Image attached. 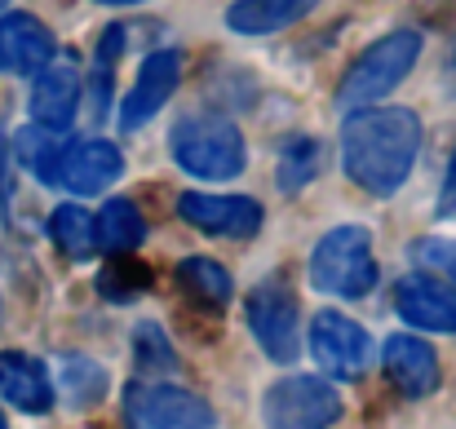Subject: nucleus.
Returning <instances> with one entry per match:
<instances>
[{
  "label": "nucleus",
  "instance_id": "1",
  "mask_svg": "<svg viewBox=\"0 0 456 429\" xmlns=\"http://www.w3.org/2000/svg\"><path fill=\"white\" fill-rule=\"evenodd\" d=\"M421 150V120L412 107H363L350 111V120L341 125V164L346 177L372 195V199H390L399 195V186L412 177Z\"/></svg>",
  "mask_w": 456,
  "mask_h": 429
},
{
  "label": "nucleus",
  "instance_id": "2",
  "mask_svg": "<svg viewBox=\"0 0 456 429\" xmlns=\"http://www.w3.org/2000/svg\"><path fill=\"white\" fill-rule=\"evenodd\" d=\"M421 31L412 27H399L390 36H381L377 45H368L341 76L337 85V107L341 111H363V107H377L381 98H390L417 67L421 58Z\"/></svg>",
  "mask_w": 456,
  "mask_h": 429
},
{
  "label": "nucleus",
  "instance_id": "3",
  "mask_svg": "<svg viewBox=\"0 0 456 429\" xmlns=\"http://www.w3.org/2000/svg\"><path fill=\"white\" fill-rule=\"evenodd\" d=\"M173 159L200 182H231L248 168V146L226 116H186L168 134Z\"/></svg>",
  "mask_w": 456,
  "mask_h": 429
},
{
  "label": "nucleus",
  "instance_id": "4",
  "mask_svg": "<svg viewBox=\"0 0 456 429\" xmlns=\"http://www.w3.org/2000/svg\"><path fill=\"white\" fill-rule=\"evenodd\" d=\"M310 284L314 292L359 301L377 287V257H372V231L368 226H337L328 231L310 253Z\"/></svg>",
  "mask_w": 456,
  "mask_h": 429
},
{
  "label": "nucleus",
  "instance_id": "5",
  "mask_svg": "<svg viewBox=\"0 0 456 429\" xmlns=\"http://www.w3.org/2000/svg\"><path fill=\"white\" fill-rule=\"evenodd\" d=\"M244 319L271 363H293L302 354V305L284 279H262L244 301Z\"/></svg>",
  "mask_w": 456,
  "mask_h": 429
},
{
  "label": "nucleus",
  "instance_id": "6",
  "mask_svg": "<svg viewBox=\"0 0 456 429\" xmlns=\"http://www.w3.org/2000/svg\"><path fill=\"white\" fill-rule=\"evenodd\" d=\"M266 429H332L341 421V394L323 376H284L262 399Z\"/></svg>",
  "mask_w": 456,
  "mask_h": 429
},
{
  "label": "nucleus",
  "instance_id": "7",
  "mask_svg": "<svg viewBox=\"0 0 456 429\" xmlns=\"http://www.w3.org/2000/svg\"><path fill=\"white\" fill-rule=\"evenodd\" d=\"M125 417L147 429H213L217 412L208 399L182 390V385H129Z\"/></svg>",
  "mask_w": 456,
  "mask_h": 429
},
{
  "label": "nucleus",
  "instance_id": "8",
  "mask_svg": "<svg viewBox=\"0 0 456 429\" xmlns=\"http://www.w3.org/2000/svg\"><path fill=\"white\" fill-rule=\"evenodd\" d=\"M310 354L328 376L359 381L372 363V341L354 319H346L337 310H319L314 323H310Z\"/></svg>",
  "mask_w": 456,
  "mask_h": 429
},
{
  "label": "nucleus",
  "instance_id": "9",
  "mask_svg": "<svg viewBox=\"0 0 456 429\" xmlns=\"http://www.w3.org/2000/svg\"><path fill=\"white\" fill-rule=\"evenodd\" d=\"M177 217L204 235H217V239H253L262 231V204L248 195L186 190V195H177Z\"/></svg>",
  "mask_w": 456,
  "mask_h": 429
},
{
  "label": "nucleus",
  "instance_id": "10",
  "mask_svg": "<svg viewBox=\"0 0 456 429\" xmlns=\"http://www.w3.org/2000/svg\"><path fill=\"white\" fill-rule=\"evenodd\" d=\"M177 85H182V53L177 49H155V53H147L142 67H138V80L129 85V93L120 102V129L125 134L147 129L155 116L164 111V102L177 93Z\"/></svg>",
  "mask_w": 456,
  "mask_h": 429
},
{
  "label": "nucleus",
  "instance_id": "11",
  "mask_svg": "<svg viewBox=\"0 0 456 429\" xmlns=\"http://www.w3.org/2000/svg\"><path fill=\"white\" fill-rule=\"evenodd\" d=\"M80 111V62L71 53H53L31 85V125L49 134H67Z\"/></svg>",
  "mask_w": 456,
  "mask_h": 429
},
{
  "label": "nucleus",
  "instance_id": "12",
  "mask_svg": "<svg viewBox=\"0 0 456 429\" xmlns=\"http://www.w3.org/2000/svg\"><path fill=\"white\" fill-rule=\"evenodd\" d=\"M120 173H125L120 146L107 138H85V142H62L53 186H67L71 195H98L111 182H120Z\"/></svg>",
  "mask_w": 456,
  "mask_h": 429
},
{
  "label": "nucleus",
  "instance_id": "13",
  "mask_svg": "<svg viewBox=\"0 0 456 429\" xmlns=\"http://www.w3.org/2000/svg\"><path fill=\"white\" fill-rule=\"evenodd\" d=\"M381 368L390 376V385L403 394V399H430L444 381L439 372V354L430 341L412 336V332H395L381 350Z\"/></svg>",
  "mask_w": 456,
  "mask_h": 429
},
{
  "label": "nucleus",
  "instance_id": "14",
  "mask_svg": "<svg viewBox=\"0 0 456 429\" xmlns=\"http://www.w3.org/2000/svg\"><path fill=\"white\" fill-rule=\"evenodd\" d=\"M395 310L421 332H456V287L435 275H403L395 287Z\"/></svg>",
  "mask_w": 456,
  "mask_h": 429
},
{
  "label": "nucleus",
  "instance_id": "15",
  "mask_svg": "<svg viewBox=\"0 0 456 429\" xmlns=\"http://www.w3.org/2000/svg\"><path fill=\"white\" fill-rule=\"evenodd\" d=\"M53 31L36 13H0V67L13 76H36L53 58Z\"/></svg>",
  "mask_w": 456,
  "mask_h": 429
},
{
  "label": "nucleus",
  "instance_id": "16",
  "mask_svg": "<svg viewBox=\"0 0 456 429\" xmlns=\"http://www.w3.org/2000/svg\"><path fill=\"white\" fill-rule=\"evenodd\" d=\"M0 394L27 417H45L53 408V381L45 363L22 350H0Z\"/></svg>",
  "mask_w": 456,
  "mask_h": 429
},
{
  "label": "nucleus",
  "instance_id": "17",
  "mask_svg": "<svg viewBox=\"0 0 456 429\" xmlns=\"http://www.w3.org/2000/svg\"><path fill=\"white\" fill-rule=\"evenodd\" d=\"M314 4H323V0H235L226 9V27L235 36H275V31L302 22Z\"/></svg>",
  "mask_w": 456,
  "mask_h": 429
},
{
  "label": "nucleus",
  "instance_id": "18",
  "mask_svg": "<svg viewBox=\"0 0 456 429\" xmlns=\"http://www.w3.org/2000/svg\"><path fill=\"white\" fill-rule=\"evenodd\" d=\"M147 239V222H142V208L134 199H107L94 217V248L102 253H138Z\"/></svg>",
  "mask_w": 456,
  "mask_h": 429
},
{
  "label": "nucleus",
  "instance_id": "19",
  "mask_svg": "<svg viewBox=\"0 0 456 429\" xmlns=\"http://www.w3.org/2000/svg\"><path fill=\"white\" fill-rule=\"evenodd\" d=\"M107 385H111V376H107L102 363H94L85 354H62L58 359V390L71 408H80V412L98 408L107 399Z\"/></svg>",
  "mask_w": 456,
  "mask_h": 429
},
{
  "label": "nucleus",
  "instance_id": "20",
  "mask_svg": "<svg viewBox=\"0 0 456 429\" xmlns=\"http://www.w3.org/2000/svg\"><path fill=\"white\" fill-rule=\"evenodd\" d=\"M177 287L195 301V305H204V310H226L231 305V275L217 266V262H208V257H186V262H177Z\"/></svg>",
  "mask_w": 456,
  "mask_h": 429
},
{
  "label": "nucleus",
  "instance_id": "21",
  "mask_svg": "<svg viewBox=\"0 0 456 429\" xmlns=\"http://www.w3.org/2000/svg\"><path fill=\"white\" fill-rule=\"evenodd\" d=\"M49 239L58 244L62 257L85 262L94 257V213H85L80 204H58L49 213Z\"/></svg>",
  "mask_w": 456,
  "mask_h": 429
},
{
  "label": "nucleus",
  "instance_id": "22",
  "mask_svg": "<svg viewBox=\"0 0 456 429\" xmlns=\"http://www.w3.org/2000/svg\"><path fill=\"white\" fill-rule=\"evenodd\" d=\"M151 287V271L134 257V253H116V262H107L98 271V292L107 301H134Z\"/></svg>",
  "mask_w": 456,
  "mask_h": 429
},
{
  "label": "nucleus",
  "instance_id": "23",
  "mask_svg": "<svg viewBox=\"0 0 456 429\" xmlns=\"http://www.w3.org/2000/svg\"><path fill=\"white\" fill-rule=\"evenodd\" d=\"M13 150H18V159H22L45 186H53V168H58V155H62L58 134H49V129H40V125H27V129H18Z\"/></svg>",
  "mask_w": 456,
  "mask_h": 429
},
{
  "label": "nucleus",
  "instance_id": "24",
  "mask_svg": "<svg viewBox=\"0 0 456 429\" xmlns=\"http://www.w3.org/2000/svg\"><path fill=\"white\" fill-rule=\"evenodd\" d=\"M134 359H138V368L151 372V376H173V372H177L173 341L164 336L159 323H138V328H134Z\"/></svg>",
  "mask_w": 456,
  "mask_h": 429
},
{
  "label": "nucleus",
  "instance_id": "25",
  "mask_svg": "<svg viewBox=\"0 0 456 429\" xmlns=\"http://www.w3.org/2000/svg\"><path fill=\"white\" fill-rule=\"evenodd\" d=\"M319 159H323V150L314 138H293V142L280 150V190H302L305 182H314V173H319Z\"/></svg>",
  "mask_w": 456,
  "mask_h": 429
},
{
  "label": "nucleus",
  "instance_id": "26",
  "mask_svg": "<svg viewBox=\"0 0 456 429\" xmlns=\"http://www.w3.org/2000/svg\"><path fill=\"white\" fill-rule=\"evenodd\" d=\"M408 253H412V262H417L426 275H435V279H444V284L456 287V239H448V235H426V239H417Z\"/></svg>",
  "mask_w": 456,
  "mask_h": 429
},
{
  "label": "nucleus",
  "instance_id": "27",
  "mask_svg": "<svg viewBox=\"0 0 456 429\" xmlns=\"http://www.w3.org/2000/svg\"><path fill=\"white\" fill-rule=\"evenodd\" d=\"M439 217H456V150L448 159V173H444V190H439Z\"/></svg>",
  "mask_w": 456,
  "mask_h": 429
},
{
  "label": "nucleus",
  "instance_id": "28",
  "mask_svg": "<svg viewBox=\"0 0 456 429\" xmlns=\"http://www.w3.org/2000/svg\"><path fill=\"white\" fill-rule=\"evenodd\" d=\"M9 195H13V182H9V150L0 142V204H9Z\"/></svg>",
  "mask_w": 456,
  "mask_h": 429
},
{
  "label": "nucleus",
  "instance_id": "29",
  "mask_svg": "<svg viewBox=\"0 0 456 429\" xmlns=\"http://www.w3.org/2000/svg\"><path fill=\"white\" fill-rule=\"evenodd\" d=\"M444 89L456 98V45L448 49V58H444Z\"/></svg>",
  "mask_w": 456,
  "mask_h": 429
},
{
  "label": "nucleus",
  "instance_id": "30",
  "mask_svg": "<svg viewBox=\"0 0 456 429\" xmlns=\"http://www.w3.org/2000/svg\"><path fill=\"white\" fill-rule=\"evenodd\" d=\"M94 4H111V9H125V4H142V0H94Z\"/></svg>",
  "mask_w": 456,
  "mask_h": 429
},
{
  "label": "nucleus",
  "instance_id": "31",
  "mask_svg": "<svg viewBox=\"0 0 456 429\" xmlns=\"http://www.w3.org/2000/svg\"><path fill=\"white\" fill-rule=\"evenodd\" d=\"M0 429H9V425H4V412H0Z\"/></svg>",
  "mask_w": 456,
  "mask_h": 429
}]
</instances>
